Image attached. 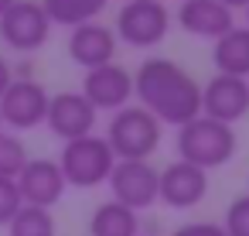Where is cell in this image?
<instances>
[{"label":"cell","instance_id":"cell-1","mask_svg":"<svg viewBox=\"0 0 249 236\" xmlns=\"http://www.w3.org/2000/svg\"><path fill=\"white\" fill-rule=\"evenodd\" d=\"M133 96L147 113L171 127H184L201 117V86L198 79L171 59H147L133 72Z\"/></svg>","mask_w":249,"mask_h":236},{"label":"cell","instance_id":"cell-2","mask_svg":"<svg viewBox=\"0 0 249 236\" xmlns=\"http://www.w3.org/2000/svg\"><path fill=\"white\" fill-rule=\"evenodd\" d=\"M235 147H239V137H235V130L229 123L195 117L191 123L178 127V154H181V161H188V164H195L201 171L229 164L235 157Z\"/></svg>","mask_w":249,"mask_h":236},{"label":"cell","instance_id":"cell-3","mask_svg":"<svg viewBox=\"0 0 249 236\" xmlns=\"http://www.w3.org/2000/svg\"><path fill=\"white\" fill-rule=\"evenodd\" d=\"M164 127L154 113H147L140 103L123 106L113 113L106 127V140L116 154V161H150V154L160 147Z\"/></svg>","mask_w":249,"mask_h":236},{"label":"cell","instance_id":"cell-4","mask_svg":"<svg viewBox=\"0 0 249 236\" xmlns=\"http://www.w3.org/2000/svg\"><path fill=\"white\" fill-rule=\"evenodd\" d=\"M113 164H116V154H113L109 140L99 134L69 140V144H62V154H58V168L65 175V185H75V188L106 185L113 175Z\"/></svg>","mask_w":249,"mask_h":236},{"label":"cell","instance_id":"cell-5","mask_svg":"<svg viewBox=\"0 0 249 236\" xmlns=\"http://www.w3.org/2000/svg\"><path fill=\"white\" fill-rule=\"evenodd\" d=\"M116 41L130 48H154L171 31V11L160 0H126L116 14Z\"/></svg>","mask_w":249,"mask_h":236},{"label":"cell","instance_id":"cell-6","mask_svg":"<svg viewBox=\"0 0 249 236\" xmlns=\"http://www.w3.org/2000/svg\"><path fill=\"white\" fill-rule=\"evenodd\" d=\"M52 35V21L41 7V0H14L7 14L0 18V41L14 52H38Z\"/></svg>","mask_w":249,"mask_h":236},{"label":"cell","instance_id":"cell-7","mask_svg":"<svg viewBox=\"0 0 249 236\" xmlns=\"http://www.w3.org/2000/svg\"><path fill=\"white\" fill-rule=\"evenodd\" d=\"M48 99H52V93L38 79H14L0 93V120H4V130L14 134V130H31V127L45 123Z\"/></svg>","mask_w":249,"mask_h":236},{"label":"cell","instance_id":"cell-8","mask_svg":"<svg viewBox=\"0 0 249 236\" xmlns=\"http://www.w3.org/2000/svg\"><path fill=\"white\" fill-rule=\"evenodd\" d=\"M106 185L113 192V202H120L133 212H143V209L157 205L160 171L150 161H116Z\"/></svg>","mask_w":249,"mask_h":236},{"label":"cell","instance_id":"cell-9","mask_svg":"<svg viewBox=\"0 0 249 236\" xmlns=\"http://www.w3.org/2000/svg\"><path fill=\"white\" fill-rule=\"evenodd\" d=\"M246 113H249V79L215 72V76L201 86V117L232 127V123H239Z\"/></svg>","mask_w":249,"mask_h":236},{"label":"cell","instance_id":"cell-10","mask_svg":"<svg viewBox=\"0 0 249 236\" xmlns=\"http://www.w3.org/2000/svg\"><path fill=\"white\" fill-rule=\"evenodd\" d=\"M79 93L92 103L96 113L99 110L116 113V110L130 106V99H133V72L123 69V65H116V62L99 65V69H89L82 76V89Z\"/></svg>","mask_w":249,"mask_h":236},{"label":"cell","instance_id":"cell-11","mask_svg":"<svg viewBox=\"0 0 249 236\" xmlns=\"http://www.w3.org/2000/svg\"><path fill=\"white\" fill-rule=\"evenodd\" d=\"M14 181H18L21 202L24 205H38V209L58 205L65 188H69L58 161H52V157H28V164L21 168V175Z\"/></svg>","mask_w":249,"mask_h":236},{"label":"cell","instance_id":"cell-12","mask_svg":"<svg viewBox=\"0 0 249 236\" xmlns=\"http://www.w3.org/2000/svg\"><path fill=\"white\" fill-rule=\"evenodd\" d=\"M45 123H48V130L62 144H69V140H79V137H89L92 134L96 110H92V103L82 93H58V96L48 99Z\"/></svg>","mask_w":249,"mask_h":236},{"label":"cell","instance_id":"cell-13","mask_svg":"<svg viewBox=\"0 0 249 236\" xmlns=\"http://www.w3.org/2000/svg\"><path fill=\"white\" fill-rule=\"evenodd\" d=\"M205 195H208V171H201L181 157L160 171L157 202H164L167 209H195Z\"/></svg>","mask_w":249,"mask_h":236},{"label":"cell","instance_id":"cell-14","mask_svg":"<svg viewBox=\"0 0 249 236\" xmlns=\"http://www.w3.org/2000/svg\"><path fill=\"white\" fill-rule=\"evenodd\" d=\"M69 59L79 69H86V72L99 69V65H109L116 59V31L99 24V21L72 28V35H69Z\"/></svg>","mask_w":249,"mask_h":236},{"label":"cell","instance_id":"cell-15","mask_svg":"<svg viewBox=\"0 0 249 236\" xmlns=\"http://www.w3.org/2000/svg\"><path fill=\"white\" fill-rule=\"evenodd\" d=\"M178 24H181L188 35H195V38L218 41L225 31L235 28V11L225 7L222 0H181Z\"/></svg>","mask_w":249,"mask_h":236},{"label":"cell","instance_id":"cell-16","mask_svg":"<svg viewBox=\"0 0 249 236\" xmlns=\"http://www.w3.org/2000/svg\"><path fill=\"white\" fill-rule=\"evenodd\" d=\"M212 62L222 76L249 79V28H232L212 45Z\"/></svg>","mask_w":249,"mask_h":236},{"label":"cell","instance_id":"cell-17","mask_svg":"<svg viewBox=\"0 0 249 236\" xmlns=\"http://www.w3.org/2000/svg\"><path fill=\"white\" fill-rule=\"evenodd\" d=\"M89 236H140V212L120 202H103L89 219Z\"/></svg>","mask_w":249,"mask_h":236},{"label":"cell","instance_id":"cell-18","mask_svg":"<svg viewBox=\"0 0 249 236\" xmlns=\"http://www.w3.org/2000/svg\"><path fill=\"white\" fill-rule=\"evenodd\" d=\"M109 0H41V7L48 14L52 24H65V28H79L96 21L106 11Z\"/></svg>","mask_w":249,"mask_h":236},{"label":"cell","instance_id":"cell-19","mask_svg":"<svg viewBox=\"0 0 249 236\" xmlns=\"http://www.w3.org/2000/svg\"><path fill=\"white\" fill-rule=\"evenodd\" d=\"M55 216L52 209H38V205H21L18 216L7 222V236H55Z\"/></svg>","mask_w":249,"mask_h":236},{"label":"cell","instance_id":"cell-20","mask_svg":"<svg viewBox=\"0 0 249 236\" xmlns=\"http://www.w3.org/2000/svg\"><path fill=\"white\" fill-rule=\"evenodd\" d=\"M28 164V147L18 134L0 130V178H18Z\"/></svg>","mask_w":249,"mask_h":236},{"label":"cell","instance_id":"cell-21","mask_svg":"<svg viewBox=\"0 0 249 236\" xmlns=\"http://www.w3.org/2000/svg\"><path fill=\"white\" fill-rule=\"evenodd\" d=\"M225 233L229 236H249V195L232 198V205L225 209Z\"/></svg>","mask_w":249,"mask_h":236},{"label":"cell","instance_id":"cell-22","mask_svg":"<svg viewBox=\"0 0 249 236\" xmlns=\"http://www.w3.org/2000/svg\"><path fill=\"white\" fill-rule=\"evenodd\" d=\"M21 205H24V202H21L18 181H14V178H0V226H7V222L18 216Z\"/></svg>","mask_w":249,"mask_h":236},{"label":"cell","instance_id":"cell-23","mask_svg":"<svg viewBox=\"0 0 249 236\" xmlns=\"http://www.w3.org/2000/svg\"><path fill=\"white\" fill-rule=\"evenodd\" d=\"M171 236H229L222 222H184Z\"/></svg>","mask_w":249,"mask_h":236},{"label":"cell","instance_id":"cell-24","mask_svg":"<svg viewBox=\"0 0 249 236\" xmlns=\"http://www.w3.org/2000/svg\"><path fill=\"white\" fill-rule=\"evenodd\" d=\"M11 82H14V72H11V65H7V59H4V52H0V93H4Z\"/></svg>","mask_w":249,"mask_h":236},{"label":"cell","instance_id":"cell-25","mask_svg":"<svg viewBox=\"0 0 249 236\" xmlns=\"http://www.w3.org/2000/svg\"><path fill=\"white\" fill-rule=\"evenodd\" d=\"M222 4H225V7H232V11H242L249 0H222Z\"/></svg>","mask_w":249,"mask_h":236},{"label":"cell","instance_id":"cell-26","mask_svg":"<svg viewBox=\"0 0 249 236\" xmlns=\"http://www.w3.org/2000/svg\"><path fill=\"white\" fill-rule=\"evenodd\" d=\"M11 4H14V0H0V18L7 14V7H11Z\"/></svg>","mask_w":249,"mask_h":236},{"label":"cell","instance_id":"cell-27","mask_svg":"<svg viewBox=\"0 0 249 236\" xmlns=\"http://www.w3.org/2000/svg\"><path fill=\"white\" fill-rule=\"evenodd\" d=\"M242 11H246V28H249V4H246V7H242Z\"/></svg>","mask_w":249,"mask_h":236},{"label":"cell","instance_id":"cell-28","mask_svg":"<svg viewBox=\"0 0 249 236\" xmlns=\"http://www.w3.org/2000/svg\"><path fill=\"white\" fill-rule=\"evenodd\" d=\"M0 130H4V120H0Z\"/></svg>","mask_w":249,"mask_h":236},{"label":"cell","instance_id":"cell-29","mask_svg":"<svg viewBox=\"0 0 249 236\" xmlns=\"http://www.w3.org/2000/svg\"><path fill=\"white\" fill-rule=\"evenodd\" d=\"M140 236H150V233H140Z\"/></svg>","mask_w":249,"mask_h":236}]
</instances>
